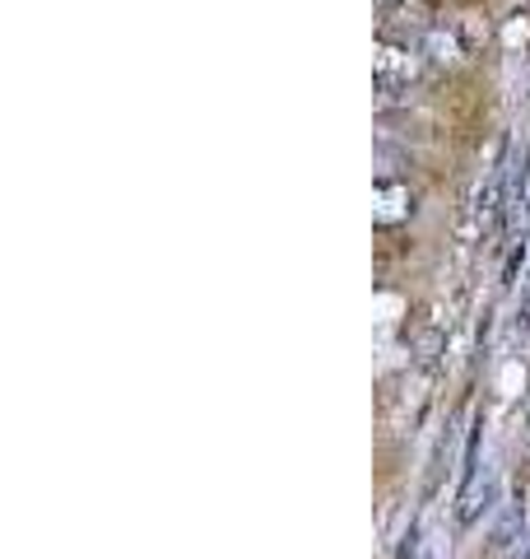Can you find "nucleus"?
Masks as SVG:
<instances>
[{
    "label": "nucleus",
    "instance_id": "nucleus-1",
    "mask_svg": "<svg viewBox=\"0 0 530 559\" xmlns=\"http://www.w3.org/2000/svg\"><path fill=\"white\" fill-rule=\"evenodd\" d=\"M373 80H377V94L382 103H396L400 94H410V84L419 80V57L410 43H396V38H382L373 43Z\"/></svg>",
    "mask_w": 530,
    "mask_h": 559
},
{
    "label": "nucleus",
    "instance_id": "nucleus-2",
    "mask_svg": "<svg viewBox=\"0 0 530 559\" xmlns=\"http://www.w3.org/2000/svg\"><path fill=\"white\" fill-rule=\"evenodd\" d=\"M377 24H382V38L414 43V38H429L437 28V14H433L429 0H382Z\"/></svg>",
    "mask_w": 530,
    "mask_h": 559
},
{
    "label": "nucleus",
    "instance_id": "nucleus-3",
    "mask_svg": "<svg viewBox=\"0 0 530 559\" xmlns=\"http://www.w3.org/2000/svg\"><path fill=\"white\" fill-rule=\"evenodd\" d=\"M414 215V191L410 182H396V178H377V224L392 229V224L410 219Z\"/></svg>",
    "mask_w": 530,
    "mask_h": 559
},
{
    "label": "nucleus",
    "instance_id": "nucleus-4",
    "mask_svg": "<svg viewBox=\"0 0 530 559\" xmlns=\"http://www.w3.org/2000/svg\"><path fill=\"white\" fill-rule=\"evenodd\" d=\"M447 28L456 33V38H461L466 57H480L484 43H489V14H484V10H456L451 20H447Z\"/></svg>",
    "mask_w": 530,
    "mask_h": 559
},
{
    "label": "nucleus",
    "instance_id": "nucleus-5",
    "mask_svg": "<svg viewBox=\"0 0 530 559\" xmlns=\"http://www.w3.org/2000/svg\"><path fill=\"white\" fill-rule=\"evenodd\" d=\"M423 43H429V61H433V66H461V61H470V57H466V47H461V38H456L447 24L433 28Z\"/></svg>",
    "mask_w": 530,
    "mask_h": 559
}]
</instances>
